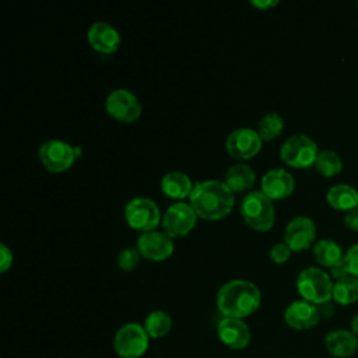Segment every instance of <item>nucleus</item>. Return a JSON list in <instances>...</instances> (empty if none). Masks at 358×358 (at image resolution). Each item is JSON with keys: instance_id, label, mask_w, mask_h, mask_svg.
I'll use <instances>...</instances> for the list:
<instances>
[{"instance_id": "f257e3e1", "label": "nucleus", "mask_w": 358, "mask_h": 358, "mask_svg": "<svg viewBox=\"0 0 358 358\" xmlns=\"http://www.w3.org/2000/svg\"><path fill=\"white\" fill-rule=\"evenodd\" d=\"M189 204L203 220H221L227 217L235 203V193L224 180L197 182L189 196Z\"/></svg>"}, {"instance_id": "f03ea898", "label": "nucleus", "mask_w": 358, "mask_h": 358, "mask_svg": "<svg viewBox=\"0 0 358 358\" xmlns=\"http://www.w3.org/2000/svg\"><path fill=\"white\" fill-rule=\"evenodd\" d=\"M260 302V289L248 280H231L217 292V308L222 317H248L259 309Z\"/></svg>"}, {"instance_id": "7ed1b4c3", "label": "nucleus", "mask_w": 358, "mask_h": 358, "mask_svg": "<svg viewBox=\"0 0 358 358\" xmlns=\"http://www.w3.org/2000/svg\"><path fill=\"white\" fill-rule=\"evenodd\" d=\"M241 215L248 227L256 231H268L275 221L273 200L262 190L249 192L241 203Z\"/></svg>"}, {"instance_id": "20e7f679", "label": "nucleus", "mask_w": 358, "mask_h": 358, "mask_svg": "<svg viewBox=\"0 0 358 358\" xmlns=\"http://www.w3.org/2000/svg\"><path fill=\"white\" fill-rule=\"evenodd\" d=\"M333 284L330 274L315 266L303 268L296 277V289L299 295L313 305L331 301Z\"/></svg>"}, {"instance_id": "39448f33", "label": "nucleus", "mask_w": 358, "mask_h": 358, "mask_svg": "<svg viewBox=\"0 0 358 358\" xmlns=\"http://www.w3.org/2000/svg\"><path fill=\"white\" fill-rule=\"evenodd\" d=\"M150 347V336L143 324H123L113 337L115 352L120 358H140Z\"/></svg>"}, {"instance_id": "423d86ee", "label": "nucleus", "mask_w": 358, "mask_h": 358, "mask_svg": "<svg viewBox=\"0 0 358 358\" xmlns=\"http://www.w3.org/2000/svg\"><path fill=\"white\" fill-rule=\"evenodd\" d=\"M317 154V144L306 134H294L288 137L280 148L281 159L292 168H308L315 165Z\"/></svg>"}, {"instance_id": "0eeeda50", "label": "nucleus", "mask_w": 358, "mask_h": 358, "mask_svg": "<svg viewBox=\"0 0 358 358\" xmlns=\"http://www.w3.org/2000/svg\"><path fill=\"white\" fill-rule=\"evenodd\" d=\"M124 220L130 228L148 232L159 224L161 214L157 203L148 197H134L124 207Z\"/></svg>"}, {"instance_id": "6e6552de", "label": "nucleus", "mask_w": 358, "mask_h": 358, "mask_svg": "<svg viewBox=\"0 0 358 358\" xmlns=\"http://www.w3.org/2000/svg\"><path fill=\"white\" fill-rule=\"evenodd\" d=\"M42 165L50 172H64L67 171L74 159L77 158L74 147L63 140H48L45 141L38 151Z\"/></svg>"}, {"instance_id": "1a4fd4ad", "label": "nucleus", "mask_w": 358, "mask_h": 358, "mask_svg": "<svg viewBox=\"0 0 358 358\" xmlns=\"http://www.w3.org/2000/svg\"><path fill=\"white\" fill-rule=\"evenodd\" d=\"M106 112L119 122L131 123L141 115V103L138 98L124 88L113 90L105 101Z\"/></svg>"}, {"instance_id": "9d476101", "label": "nucleus", "mask_w": 358, "mask_h": 358, "mask_svg": "<svg viewBox=\"0 0 358 358\" xmlns=\"http://www.w3.org/2000/svg\"><path fill=\"white\" fill-rule=\"evenodd\" d=\"M197 214L189 203L178 201L168 207L162 217V228L171 238L187 235L196 225Z\"/></svg>"}, {"instance_id": "9b49d317", "label": "nucleus", "mask_w": 358, "mask_h": 358, "mask_svg": "<svg viewBox=\"0 0 358 358\" xmlns=\"http://www.w3.org/2000/svg\"><path fill=\"white\" fill-rule=\"evenodd\" d=\"M262 141L263 140L256 130L239 127L228 134L225 140V150L236 159H250L260 151Z\"/></svg>"}, {"instance_id": "f8f14e48", "label": "nucleus", "mask_w": 358, "mask_h": 358, "mask_svg": "<svg viewBox=\"0 0 358 358\" xmlns=\"http://www.w3.org/2000/svg\"><path fill=\"white\" fill-rule=\"evenodd\" d=\"M137 249L141 257L151 262H162L173 253V241L164 231L143 232L137 238Z\"/></svg>"}, {"instance_id": "ddd939ff", "label": "nucleus", "mask_w": 358, "mask_h": 358, "mask_svg": "<svg viewBox=\"0 0 358 358\" xmlns=\"http://www.w3.org/2000/svg\"><path fill=\"white\" fill-rule=\"evenodd\" d=\"M316 238L315 222L309 217H295L292 218L284 231V242L289 246L292 252H302L312 246Z\"/></svg>"}, {"instance_id": "4468645a", "label": "nucleus", "mask_w": 358, "mask_h": 358, "mask_svg": "<svg viewBox=\"0 0 358 358\" xmlns=\"http://www.w3.org/2000/svg\"><path fill=\"white\" fill-rule=\"evenodd\" d=\"M217 336L231 350L246 348L252 338L249 326L242 319L235 317H222L217 324Z\"/></svg>"}, {"instance_id": "2eb2a0df", "label": "nucleus", "mask_w": 358, "mask_h": 358, "mask_svg": "<svg viewBox=\"0 0 358 358\" xmlns=\"http://www.w3.org/2000/svg\"><path fill=\"white\" fill-rule=\"evenodd\" d=\"M284 320L291 329L302 331L315 327L320 320V315L316 305L305 299H298L285 308Z\"/></svg>"}, {"instance_id": "dca6fc26", "label": "nucleus", "mask_w": 358, "mask_h": 358, "mask_svg": "<svg viewBox=\"0 0 358 358\" xmlns=\"http://www.w3.org/2000/svg\"><path fill=\"white\" fill-rule=\"evenodd\" d=\"M294 176L282 168L270 169L262 178V192L271 200L288 197L294 192Z\"/></svg>"}, {"instance_id": "f3484780", "label": "nucleus", "mask_w": 358, "mask_h": 358, "mask_svg": "<svg viewBox=\"0 0 358 358\" xmlns=\"http://www.w3.org/2000/svg\"><path fill=\"white\" fill-rule=\"evenodd\" d=\"M87 39L96 52L105 55L115 53L122 41L117 29L105 21L94 22L87 32Z\"/></svg>"}, {"instance_id": "a211bd4d", "label": "nucleus", "mask_w": 358, "mask_h": 358, "mask_svg": "<svg viewBox=\"0 0 358 358\" xmlns=\"http://www.w3.org/2000/svg\"><path fill=\"white\" fill-rule=\"evenodd\" d=\"M324 347L336 358H350L358 350V337L351 330L334 329L324 337Z\"/></svg>"}, {"instance_id": "6ab92c4d", "label": "nucleus", "mask_w": 358, "mask_h": 358, "mask_svg": "<svg viewBox=\"0 0 358 358\" xmlns=\"http://www.w3.org/2000/svg\"><path fill=\"white\" fill-rule=\"evenodd\" d=\"M326 201L337 211H345L358 207V190L350 185L338 183L331 186L326 193Z\"/></svg>"}, {"instance_id": "aec40b11", "label": "nucleus", "mask_w": 358, "mask_h": 358, "mask_svg": "<svg viewBox=\"0 0 358 358\" xmlns=\"http://www.w3.org/2000/svg\"><path fill=\"white\" fill-rule=\"evenodd\" d=\"M194 185L192 183L190 178L183 172H168L161 179V189L162 192L171 199H185L189 197Z\"/></svg>"}, {"instance_id": "412c9836", "label": "nucleus", "mask_w": 358, "mask_h": 358, "mask_svg": "<svg viewBox=\"0 0 358 358\" xmlns=\"http://www.w3.org/2000/svg\"><path fill=\"white\" fill-rule=\"evenodd\" d=\"M256 182L255 171L246 164H236L228 168L224 176V183L234 192H243L250 189Z\"/></svg>"}, {"instance_id": "4be33fe9", "label": "nucleus", "mask_w": 358, "mask_h": 358, "mask_svg": "<svg viewBox=\"0 0 358 358\" xmlns=\"http://www.w3.org/2000/svg\"><path fill=\"white\" fill-rule=\"evenodd\" d=\"M313 256L320 266L330 268L344 259V252L337 242L331 239H320L313 245Z\"/></svg>"}, {"instance_id": "5701e85b", "label": "nucleus", "mask_w": 358, "mask_h": 358, "mask_svg": "<svg viewBox=\"0 0 358 358\" xmlns=\"http://www.w3.org/2000/svg\"><path fill=\"white\" fill-rule=\"evenodd\" d=\"M333 302L347 306L358 301V277L348 275L334 281L333 284Z\"/></svg>"}, {"instance_id": "b1692460", "label": "nucleus", "mask_w": 358, "mask_h": 358, "mask_svg": "<svg viewBox=\"0 0 358 358\" xmlns=\"http://www.w3.org/2000/svg\"><path fill=\"white\" fill-rule=\"evenodd\" d=\"M143 326L150 338H162L171 331L172 319L165 310L157 309L145 316Z\"/></svg>"}, {"instance_id": "393cba45", "label": "nucleus", "mask_w": 358, "mask_h": 358, "mask_svg": "<svg viewBox=\"0 0 358 358\" xmlns=\"http://www.w3.org/2000/svg\"><path fill=\"white\" fill-rule=\"evenodd\" d=\"M284 129V119L277 112L266 113L257 123V133L262 140L268 141L281 134Z\"/></svg>"}, {"instance_id": "a878e982", "label": "nucleus", "mask_w": 358, "mask_h": 358, "mask_svg": "<svg viewBox=\"0 0 358 358\" xmlns=\"http://www.w3.org/2000/svg\"><path fill=\"white\" fill-rule=\"evenodd\" d=\"M315 168L320 175L326 178H331L341 172L343 161L334 151L326 150L317 154V158L315 161Z\"/></svg>"}, {"instance_id": "bb28decb", "label": "nucleus", "mask_w": 358, "mask_h": 358, "mask_svg": "<svg viewBox=\"0 0 358 358\" xmlns=\"http://www.w3.org/2000/svg\"><path fill=\"white\" fill-rule=\"evenodd\" d=\"M141 255L137 248H126L117 255V266L123 271H131L140 263Z\"/></svg>"}, {"instance_id": "cd10ccee", "label": "nucleus", "mask_w": 358, "mask_h": 358, "mask_svg": "<svg viewBox=\"0 0 358 358\" xmlns=\"http://www.w3.org/2000/svg\"><path fill=\"white\" fill-rule=\"evenodd\" d=\"M291 252L292 250L289 249V246L285 242H278V243L271 246V249H270V259L274 263L281 264V263H285L289 259Z\"/></svg>"}, {"instance_id": "c85d7f7f", "label": "nucleus", "mask_w": 358, "mask_h": 358, "mask_svg": "<svg viewBox=\"0 0 358 358\" xmlns=\"http://www.w3.org/2000/svg\"><path fill=\"white\" fill-rule=\"evenodd\" d=\"M344 263L348 268L350 275L358 277V243L351 246L345 253H344Z\"/></svg>"}, {"instance_id": "c756f323", "label": "nucleus", "mask_w": 358, "mask_h": 358, "mask_svg": "<svg viewBox=\"0 0 358 358\" xmlns=\"http://www.w3.org/2000/svg\"><path fill=\"white\" fill-rule=\"evenodd\" d=\"M11 264H13V253H11V250L7 248V245L0 243V271L1 273L7 271Z\"/></svg>"}, {"instance_id": "7c9ffc66", "label": "nucleus", "mask_w": 358, "mask_h": 358, "mask_svg": "<svg viewBox=\"0 0 358 358\" xmlns=\"http://www.w3.org/2000/svg\"><path fill=\"white\" fill-rule=\"evenodd\" d=\"M350 273H348V268L344 263V259L340 260L338 263H336L333 267H330V277L334 278L336 281L340 280V278H344V277H348Z\"/></svg>"}, {"instance_id": "2f4dec72", "label": "nucleus", "mask_w": 358, "mask_h": 358, "mask_svg": "<svg viewBox=\"0 0 358 358\" xmlns=\"http://www.w3.org/2000/svg\"><path fill=\"white\" fill-rule=\"evenodd\" d=\"M344 224H345L347 228H350L352 231H358V207L345 213Z\"/></svg>"}, {"instance_id": "473e14b6", "label": "nucleus", "mask_w": 358, "mask_h": 358, "mask_svg": "<svg viewBox=\"0 0 358 358\" xmlns=\"http://www.w3.org/2000/svg\"><path fill=\"white\" fill-rule=\"evenodd\" d=\"M317 306V310H319V315L320 317H331L334 315V303H333V299L331 301H327V302H323L320 305H316Z\"/></svg>"}, {"instance_id": "72a5a7b5", "label": "nucleus", "mask_w": 358, "mask_h": 358, "mask_svg": "<svg viewBox=\"0 0 358 358\" xmlns=\"http://www.w3.org/2000/svg\"><path fill=\"white\" fill-rule=\"evenodd\" d=\"M252 4L259 10H266L278 4L277 0H252Z\"/></svg>"}, {"instance_id": "f704fd0d", "label": "nucleus", "mask_w": 358, "mask_h": 358, "mask_svg": "<svg viewBox=\"0 0 358 358\" xmlns=\"http://www.w3.org/2000/svg\"><path fill=\"white\" fill-rule=\"evenodd\" d=\"M350 330L358 337V313L350 322Z\"/></svg>"}, {"instance_id": "c9c22d12", "label": "nucleus", "mask_w": 358, "mask_h": 358, "mask_svg": "<svg viewBox=\"0 0 358 358\" xmlns=\"http://www.w3.org/2000/svg\"><path fill=\"white\" fill-rule=\"evenodd\" d=\"M331 358H336V357H331Z\"/></svg>"}, {"instance_id": "e433bc0d", "label": "nucleus", "mask_w": 358, "mask_h": 358, "mask_svg": "<svg viewBox=\"0 0 358 358\" xmlns=\"http://www.w3.org/2000/svg\"><path fill=\"white\" fill-rule=\"evenodd\" d=\"M357 4H358V3H357Z\"/></svg>"}]
</instances>
